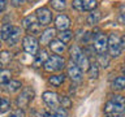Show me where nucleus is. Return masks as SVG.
<instances>
[{
	"label": "nucleus",
	"instance_id": "obj_1",
	"mask_svg": "<svg viewBox=\"0 0 125 117\" xmlns=\"http://www.w3.org/2000/svg\"><path fill=\"white\" fill-rule=\"evenodd\" d=\"M64 66H65V60L59 55H52L43 64V68H44L46 72H59V70L64 69Z\"/></svg>",
	"mask_w": 125,
	"mask_h": 117
},
{
	"label": "nucleus",
	"instance_id": "obj_2",
	"mask_svg": "<svg viewBox=\"0 0 125 117\" xmlns=\"http://www.w3.org/2000/svg\"><path fill=\"white\" fill-rule=\"evenodd\" d=\"M34 90L30 88V87H25L22 90V92L20 94L17 96V99H16V104H17V107L20 109L22 108H26L27 105L30 104V101L34 99Z\"/></svg>",
	"mask_w": 125,
	"mask_h": 117
},
{
	"label": "nucleus",
	"instance_id": "obj_3",
	"mask_svg": "<svg viewBox=\"0 0 125 117\" xmlns=\"http://www.w3.org/2000/svg\"><path fill=\"white\" fill-rule=\"evenodd\" d=\"M120 37L116 33H112L108 37V52L111 57H117L121 53V43H120Z\"/></svg>",
	"mask_w": 125,
	"mask_h": 117
},
{
	"label": "nucleus",
	"instance_id": "obj_4",
	"mask_svg": "<svg viewBox=\"0 0 125 117\" xmlns=\"http://www.w3.org/2000/svg\"><path fill=\"white\" fill-rule=\"evenodd\" d=\"M22 48L26 53L29 55H34L38 53V48H39V42L37 40V38L33 35H26L22 40Z\"/></svg>",
	"mask_w": 125,
	"mask_h": 117
},
{
	"label": "nucleus",
	"instance_id": "obj_5",
	"mask_svg": "<svg viewBox=\"0 0 125 117\" xmlns=\"http://www.w3.org/2000/svg\"><path fill=\"white\" fill-rule=\"evenodd\" d=\"M35 17H37V21L39 25L47 27L52 21V12L46 7L38 8L37 12H35Z\"/></svg>",
	"mask_w": 125,
	"mask_h": 117
},
{
	"label": "nucleus",
	"instance_id": "obj_6",
	"mask_svg": "<svg viewBox=\"0 0 125 117\" xmlns=\"http://www.w3.org/2000/svg\"><path fill=\"white\" fill-rule=\"evenodd\" d=\"M94 49L96 51V53L103 55L107 52L108 49V38L105 37L103 33H99L94 38Z\"/></svg>",
	"mask_w": 125,
	"mask_h": 117
},
{
	"label": "nucleus",
	"instance_id": "obj_7",
	"mask_svg": "<svg viewBox=\"0 0 125 117\" xmlns=\"http://www.w3.org/2000/svg\"><path fill=\"white\" fill-rule=\"evenodd\" d=\"M22 25L23 27L27 30V31H30V33H35V34H39V29H41V25L38 23L37 21V17L33 14V16H27V17L23 18V21H22Z\"/></svg>",
	"mask_w": 125,
	"mask_h": 117
},
{
	"label": "nucleus",
	"instance_id": "obj_8",
	"mask_svg": "<svg viewBox=\"0 0 125 117\" xmlns=\"http://www.w3.org/2000/svg\"><path fill=\"white\" fill-rule=\"evenodd\" d=\"M43 100H44V103L48 105L51 109H55L59 107V104H60V101H59V95L56 92H52V91H46L43 92Z\"/></svg>",
	"mask_w": 125,
	"mask_h": 117
},
{
	"label": "nucleus",
	"instance_id": "obj_9",
	"mask_svg": "<svg viewBox=\"0 0 125 117\" xmlns=\"http://www.w3.org/2000/svg\"><path fill=\"white\" fill-rule=\"evenodd\" d=\"M55 35H56V30H55L53 27H48V29H46V30L41 34L39 43H41L42 46H48L50 43L55 39Z\"/></svg>",
	"mask_w": 125,
	"mask_h": 117
},
{
	"label": "nucleus",
	"instance_id": "obj_10",
	"mask_svg": "<svg viewBox=\"0 0 125 117\" xmlns=\"http://www.w3.org/2000/svg\"><path fill=\"white\" fill-rule=\"evenodd\" d=\"M55 27L60 31H65L70 27V18L66 14H59L55 20Z\"/></svg>",
	"mask_w": 125,
	"mask_h": 117
},
{
	"label": "nucleus",
	"instance_id": "obj_11",
	"mask_svg": "<svg viewBox=\"0 0 125 117\" xmlns=\"http://www.w3.org/2000/svg\"><path fill=\"white\" fill-rule=\"evenodd\" d=\"M48 46H50L51 51H52L53 53H56V55H61L66 49V44L64 42H61L60 39H53Z\"/></svg>",
	"mask_w": 125,
	"mask_h": 117
},
{
	"label": "nucleus",
	"instance_id": "obj_12",
	"mask_svg": "<svg viewBox=\"0 0 125 117\" xmlns=\"http://www.w3.org/2000/svg\"><path fill=\"white\" fill-rule=\"evenodd\" d=\"M116 107V113H124L125 111V96L123 95H113L111 99Z\"/></svg>",
	"mask_w": 125,
	"mask_h": 117
},
{
	"label": "nucleus",
	"instance_id": "obj_13",
	"mask_svg": "<svg viewBox=\"0 0 125 117\" xmlns=\"http://www.w3.org/2000/svg\"><path fill=\"white\" fill-rule=\"evenodd\" d=\"M68 76L72 78L73 81H81V78H82V70L78 68V65L77 64H72L68 68Z\"/></svg>",
	"mask_w": 125,
	"mask_h": 117
},
{
	"label": "nucleus",
	"instance_id": "obj_14",
	"mask_svg": "<svg viewBox=\"0 0 125 117\" xmlns=\"http://www.w3.org/2000/svg\"><path fill=\"white\" fill-rule=\"evenodd\" d=\"M21 86L22 83L20 81H16V79H10L8 83L4 85V88H5V91L7 92H10V94H13L16 91H18L20 88H21Z\"/></svg>",
	"mask_w": 125,
	"mask_h": 117
},
{
	"label": "nucleus",
	"instance_id": "obj_15",
	"mask_svg": "<svg viewBox=\"0 0 125 117\" xmlns=\"http://www.w3.org/2000/svg\"><path fill=\"white\" fill-rule=\"evenodd\" d=\"M21 34L22 31L20 27H13V30H12L10 33V37L8 39V43H9V46H16L17 44V42L20 40V38H21Z\"/></svg>",
	"mask_w": 125,
	"mask_h": 117
},
{
	"label": "nucleus",
	"instance_id": "obj_16",
	"mask_svg": "<svg viewBox=\"0 0 125 117\" xmlns=\"http://www.w3.org/2000/svg\"><path fill=\"white\" fill-rule=\"evenodd\" d=\"M82 55H83V52H82V49L80 48L78 46H72V48H70V58H72V61L74 62V64H77L78 60L82 57Z\"/></svg>",
	"mask_w": 125,
	"mask_h": 117
},
{
	"label": "nucleus",
	"instance_id": "obj_17",
	"mask_svg": "<svg viewBox=\"0 0 125 117\" xmlns=\"http://www.w3.org/2000/svg\"><path fill=\"white\" fill-rule=\"evenodd\" d=\"M12 30H13V26H12L10 23H4V25L1 26V30H0V39L8 40L9 37H10Z\"/></svg>",
	"mask_w": 125,
	"mask_h": 117
},
{
	"label": "nucleus",
	"instance_id": "obj_18",
	"mask_svg": "<svg viewBox=\"0 0 125 117\" xmlns=\"http://www.w3.org/2000/svg\"><path fill=\"white\" fill-rule=\"evenodd\" d=\"M35 56H37V58H35V61H34V66L43 65L47 61V58H48V55H47L46 51H39L38 55H35Z\"/></svg>",
	"mask_w": 125,
	"mask_h": 117
},
{
	"label": "nucleus",
	"instance_id": "obj_19",
	"mask_svg": "<svg viewBox=\"0 0 125 117\" xmlns=\"http://www.w3.org/2000/svg\"><path fill=\"white\" fill-rule=\"evenodd\" d=\"M65 81V77L62 74H56V76H51L48 78V82L55 87H59V86L62 85V82Z\"/></svg>",
	"mask_w": 125,
	"mask_h": 117
},
{
	"label": "nucleus",
	"instance_id": "obj_20",
	"mask_svg": "<svg viewBox=\"0 0 125 117\" xmlns=\"http://www.w3.org/2000/svg\"><path fill=\"white\" fill-rule=\"evenodd\" d=\"M12 79V73L8 69H0V85H5Z\"/></svg>",
	"mask_w": 125,
	"mask_h": 117
},
{
	"label": "nucleus",
	"instance_id": "obj_21",
	"mask_svg": "<svg viewBox=\"0 0 125 117\" xmlns=\"http://www.w3.org/2000/svg\"><path fill=\"white\" fill-rule=\"evenodd\" d=\"M50 5L52 7V9L60 12V10L65 9L66 3H65V0H50Z\"/></svg>",
	"mask_w": 125,
	"mask_h": 117
},
{
	"label": "nucleus",
	"instance_id": "obj_22",
	"mask_svg": "<svg viewBox=\"0 0 125 117\" xmlns=\"http://www.w3.org/2000/svg\"><path fill=\"white\" fill-rule=\"evenodd\" d=\"M87 76L91 79L98 78V76H99V66H98V64H90L89 69H87Z\"/></svg>",
	"mask_w": 125,
	"mask_h": 117
},
{
	"label": "nucleus",
	"instance_id": "obj_23",
	"mask_svg": "<svg viewBox=\"0 0 125 117\" xmlns=\"http://www.w3.org/2000/svg\"><path fill=\"white\" fill-rule=\"evenodd\" d=\"M50 117H68V111L62 107H57L52 109V113L50 115Z\"/></svg>",
	"mask_w": 125,
	"mask_h": 117
},
{
	"label": "nucleus",
	"instance_id": "obj_24",
	"mask_svg": "<svg viewBox=\"0 0 125 117\" xmlns=\"http://www.w3.org/2000/svg\"><path fill=\"white\" fill-rule=\"evenodd\" d=\"M10 60H12V53L9 51H1V52H0V64L1 65L9 64Z\"/></svg>",
	"mask_w": 125,
	"mask_h": 117
},
{
	"label": "nucleus",
	"instance_id": "obj_25",
	"mask_svg": "<svg viewBox=\"0 0 125 117\" xmlns=\"http://www.w3.org/2000/svg\"><path fill=\"white\" fill-rule=\"evenodd\" d=\"M113 88L116 90H124L125 88V76H119L113 81Z\"/></svg>",
	"mask_w": 125,
	"mask_h": 117
},
{
	"label": "nucleus",
	"instance_id": "obj_26",
	"mask_svg": "<svg viewBox=\"0 0 125 117\" xmlns=\"http://www.w3.org/2000/svg\"><path fill=\"white\" fill-rule=\"evenodd\" d=\"M99 20H100V12L99 10H94L93 13L89 14L87 23H90V25H95V23H98Z\"/></svg>",
	"mask_w": 125,
	"mask_h": 117
},
{
	"label": "nucleus",
	"instance_id": "obj_27",
	"mask_svg": "<svg viewBox=\"0 0 125 117\" xmlns=\"http://www.w3.org/2000/svg\"><path fill=\"white\" fill-rule=\"evenodd\" d=\"M83 3V10H94L98 5L96 0H82Z\"/></svg>",
	"mask_w": 125,
	"mask_h": 117
},
{
	"label": "nucleus",
	"instance_id": "obj_28",
	"mask_svg": "<svg viewBox=\"0 0 125 117\" xmlns=\"http://www.w3.org/2000/svg\"><path fill=\"white\" fill-rule=\"evenodd\" d=\"M72 37H73V33L69 31V30L60 31V34H59V39H60L61 42H64V43H68L70 39H72Z\"/></svg>",
	"mask_w": 125,
	"mask_h": 117
},
{
	"label": "nucleus",
	"instance_id": "obj_29",
	"mask_svg": "<svg viewBox=\"0 0 125 117\" xmlns=\"http://www.w3.org/2000/svg\"><path fill=\"white\" fill-rule=\"evenodd\" d=\"M59 101H60L61 107L65 109H69L72 107V100H70L69 96H59Z\"/></svg>",
	"mask_w": 125,
	"mask_h": 117
},
{
	"label": "nucleus",
	"instance_id": "obj_30",
	"mask_svg": "<svg viewBox=\"0 0 125 117\" xmlns=\"http://www.w3.org/2000/svg\"><path fill=\"white\" fill-rule=\"evenodd\" d=\"M104 112L107 113V115L116 113V107H115V104H113L112 100H109V101H107V103H105V105H104Z\"/></svg>",
	"mask_w": 125,
	"mask_h": 117
},
{
	"label": "nucleus",
	"instance_id": "obj_31",
	"mask_svg": "<svg viewBox=\"0 0 125 117\" xmlns=\"http://www.w3.org/2000/svg\"><path fill=\"white\" fill-rule=\"evenodd\" d=\"M9 108H10V101L8 99H3L1 101H0V113L7 112Z\"/></svg>",
	"mask_w": 125,
	"mask_h": 117
},
{
	"label": "nucleus",
	"instance_id": "obj_32",
	"mask_svg": "<svg viewBox=\"0 0 125 117\" xmlns=\"http://www.w3.org/2000/svg\"><path fill=\"white\" fill-rule=\"evenodd\" d=\"M99 64L102 68H107L108 64H109V58L107 57V55L103 53V55H99Z\"/></svg>",
	"mask_w": 125,
	"mask_h": 117
},
{
	"label": "nucleus",
	"instance_id": "obj_33",
	"mask_svg": "<svg viewBox=\"0 0 125 117\" xmlns=\"http://www.w3.org/2000/svg\"><path fill=\"white\" fill-rule=\"evenodd\" d=\"M30 117H50V115H47L44 111H38V109H33L30 112Z\"/></svg>",
	"mask_w": 125,
	"mask_h": 117
},
{
	"label": "nucleus",
	"instance_id": "obj_34",
	"mask_svg": "<svg viewBox=\"0 0 125 117\" xmlns=\"http://www.w3.org/2000/svg\"><path fill=\"white\" fill-rule=\"evenodd\" d=\"M72 7H73L76 10H80V12L83 10V3H82V0H73Z\"/></svg>",
	"mask_w": 125,
	"mask_h": 117
},
{
	"label": "nucleus",
	"instance_id": "obj_35",
	"mask_svg": "<svg viewBox=\"0 0 125 117\" xmlns=\"http://www.w3.org/2000/svg\"><path fill=\"white\" fill-rule=\"evenodd\" d=\"M9 117H25V112L22 111V109H16V111H13L10 113V116Z\"/></svg>",
	"mask_w": 125,
	"mask_h": 117
},
{
	"label": "nucleus",
	"instance_id": "obj_36",
	"mask_svg": "<svg viewBox=\"0 0 125 117\" xmlns=\"http://www.w3.org/2000/svg\"><path fill=\"white\" fill-rule=\"evenodd\" d=\"M117 21H119V23H121V25H125V12L117 17Z\"/></svg>",
	"mask_w": 125,
	"mask_h": 117
},
{
	"label": "nucleus",
	"instance_id": "obj_37",
	"mask_svg": "<svg viewBox=\"0 0 125 117\" xmlns=\"http://www.w3.org/2000/svg\"><path fill=\"white\" fill-rule=\"evenodd\" d=\"M25 3V0H12V4H13L14 7H18V5H21V4Z\"/></svg>",
	"mask_w": 125,
	"mask_h": 117
},
{
	"label": "nucleus",
	"instance_id": "obj_38",
	"mask_svg": "<svg viewBox=\"0 0 125 117\" xmlns=\"http://www.w3.org/2000/svg\"><path fill=\"white\" fill-rule=\"evenodd\" d=\"M7 7V0H0V12H3Z\"/></svg>",
	"mask_w": 125,
	"mask_h": 117
},
{
	"label": "nucleus",
	"instance_id": "obj_39",
	"mask_svg": "<svg viewBox=\"0 0 125 117\" xmlns=\"http://www.w3.org/2000/svg\"><path fill=\"white\" fill-rule=\"evenodd\" d=\"M120 43H121V49L125 48V35H124V37L120 39Z\"/></svg>",
	"mask_w": 125,
	"mask_h": 117
},
{
	"label": "nucleus",
	"instance_id": "obj_40",
	"mask_svg": "<svg viewBox=\"0 0 125 117\" xmlns=\"http://www.w3.org/2000/svg\"><path fill=\"white\" fill-rule=\"evenodd\" d=\"M0 47H1V42H0Z\"/></svg>",
	"mask_w": 125,
	"mask_h": 117
},
{
	"label": "nucleus",
	"instance_id": "obj_41",
	"mask_svg": "<svg viewBox=\"0 0 125 117\" xmlns=\"http://www.w3.org/2000/svg\"><path fill=\"white\" fill-rule=\"evenodd\" d=\"M0 101H1V100H0Z\"/></svg>",
	"mask_w": 125,
	"mask_h": 117
}]
</instances>
